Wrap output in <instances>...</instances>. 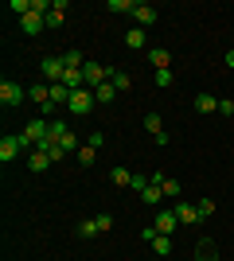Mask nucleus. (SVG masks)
Masks as SVG:
<instances>
[{
	"instance_id": "f257e3e1",
	"label": "nucleus",
	"mask_w": 234,
	"mask_h": 261,
	"mask_svg": "<svg viewBox=\"0 0 234 261\" xmlns=\"http://www.w3.org/2000/svg\"><path fill=\"white\" fill-rule=\"evenodd\" d=\"M51 144H59V148H67V152H78L82 144H78V137L70 133V125H63V121H51V137H47Z\"/></svg>"
},
{
	"instance_id": "f03ea898",
	"label": "nucleus",
	"mask_w": 234,
	"mask_h": 261,
	"mask_svg": "<svg viewBox=\"0 0 234 261\" xmlns=\"http://www.w3.org/2000/svg\"><path fill=\"white\" fill-rule=\"evenodd\" d=\"M63 74H67V66H63V55H47L43 63H39V78H47L51 86H55V82H63Z\"/></svg>"
},
{
	"instance_id": "7ed1b4c3",
	"label": "nucleus",
	"mask_w": 234,
	"mask_h": 261,
	"mask_svg": "<svg viewBox=\"0 0 234 261\" xmlns=\"http://www.w3.org/2000/svg\"><path fill=\"white\" fill-rule=\"evenodd\" d=\"M110 66H101V63H86L82 66V78H86V90H98V86H106L110 82Z\"/></svg>"
},
{
	"instance_id": "20e7f679",
	"label": "nucleus",
	"mask_w": 234,
	"mask_h": 261,
	"mask_svg": "<svg viewBox=\"0 0 234 261\" xmlns=\"http://www.w3.org/2000/svg\"><path fill=\"white\" fill-rule=\"evenodd\" d=\"M94 106H98V101H94V90L82 86V90H74V94H70V106H67V109L74 113V117H86Z\"/></svg>"
},
{
	"instance_id": "39448f33",
	"label": "nucleus",
	"mask_w": 234,
	"mask_h": 261,
	"mask_svg": "<svg viewBox=\"0 0 234 261\" xmlns=\"http://www.w3.org/2000/svg\"><path fill=\"white\" fill-rule=\"evenodd\" d=\"M28 98L39 106V113H55V106H51V82H35V86L28 90Z\"/></svg>"
},
{
	"instance_id": "423d86ee",
	"label": "nucleus",
	"mask_w": 234,
	"mask_h": 261,
	"mask_svg": "<svg viewBox=\"0 0 234 261\" xmlns=\"http://www.w3.org/2000/svg\"><path fill=\"white\" fill-rule=\"evenodd\" d=\"M28 98V90L23 86H16V82H0V106H20V101Z\"/></svg>"
},
{
	"instance_id": "0eeeda50",
	"label": "nucleus",
	"mask_w": 234,
	"mask_h": 261,
	"mask_svg": "<svg viewBox=\"0 0 234 261\" xmlns=\"http://www.w3.org/2000/svg\"><path fill=\"white\" fill-rule=\"evenodd\" d=\"M43 28H47V12H28V16L20 20V32L23 35H39Z\"/></svg>"
},
{
	"instance_id": "6e6552de",
	"label": "nucleus",
	"mask_w": 234,
	"mask_h": 261,
	"mask_svg": "<svg viewBox=\"0 0 234 261\" xmlns=\"http://www.w3.org/2000/svg\"><path fill=\"white\" fill-rule=\"evenodd\" d=\"M176 226H179L176 211H156V218H152V230H156V234H172Z\"/></svg>"
},
{
	"instance_id": "1a4fd4ad",
	"label": "nucleus",
	"mask_w": 234,
	"mask_h": 261,
	"mask_svg": "<svg viewBox=\"0 0 234 261\" xmlns=\"http://www.w3.org/2000/svg\"><path fill=\"white\" fill-rule=\"evenodd\" d=\"M176 218H179V226H199L203 218H199V207H191V203H176Z\"/></svg>"
},
{
	"instance_id": "9d476101",
	"label": "nucleus",
	"mask_w": 234,
	"mask_h": 261,
	"mask_svg": "<svg viewBox=\"0 0 234 261\" xmlns=\"http://www.w3.org/2000/svg\"><path fill=\"white\" fill-rule=\"evenodd\" d=\"M156 20H160V12H156L152 4H137V12H133V23H137V28H145V32H148Z\"/></svg>"
},
{
	"instance_id": "9b49d317",
	"label": "nucleus",
	"mask_w": 234,
	"mask_h": 261,
	"mask_svg": "<svg viewBox=\"0 0 234 261\" xmlns=\"http://www.w3.org/2000/svg\"><path fill=\"white\" fill-rule=\"evenodd\" d=\"M145 129L152 133V141L164 148L168 144V133H164V121H160V113H145Z\"/></svg>"
},
{
	"instance_id": "f8f14e48",
	"label": "nucleus",
	"mask_w": 234,
	"mask_h": 261,
	"mask_svg": "<svg viewBox=\"0 0 234 261\" xmlns=\"http://www.w3.org/2000/svg\"><path fill=\"white\" fill-rule=\"evenodd\" d=\"M125 47H129V51H145V47H148V32L133 23V28L125 32Z\"/></svg>"
},
{
	"instance_id": "ddd939ff",
	"label": "nucleus",
	"mask_w": 234,
	"mask_h": 261,
	"mask_svg": "<svg viewBox=\"0 0 234 261\" xmlns=\"http://www.w3.org/2000/svg\"><path fill=\"white\" fill-rule=\"evenodd\" d=\"M20 152H23L20 137H4V141H0V160H4V164H12V160H16Z\"/></svg>"
},
{
	"instance_id": "4468645a",
	"label": "nucleus",
	"mask_w": 234,
	"mask_h": 261,
	"mask_svg": "<svg viewBox=\"0 0 234 261\" xmlns=\"http://www.w3.org/2000/svg\"><path fill=\"white\" fill-rule=\"evenodd\" d=\"M67 12H70L67 0H51V12H47V28H59V23L67 20Z\"/></svg>"
},
{
	"instance_id": "2eb2a0df",
	"label": "nucleus",
	"mask_w": 234,
	"mask_h": 261,
	"mask_svg": "<svg viewBox=\"0 0 234 261\" xmlns=\"http://www.w3.org/2000/svg\"><path fill=\"white\" fill-rule=\"evenodd\" d=\"M28 168H32V172H47V168H51V152H47V148H32Z\"/></svg>"
},
{
	"instance_id": "dca6fc26",
	"label": "nucleus",
	"mask_w": 234,
	"mask_h": 261,
	"mask_svg": "<svg viewBox=\"0 0 234 261\" xmlns=\"http://www.w3.org/2000/svg\"><path fill=\"white\" fill-rule=\"evenodd\" d=\"M137 172H129V168H110V184L113 187H133Z\"/></svg>"
},
{
	"instance_id": "f3484780",
	"label": "nucleus",
	"mask_w": 234,
	"mask_h": 261,
	"mask_svg": "<svg viewBox=\"0 0 234 261\" xmlns=\"http://www.w3.org/2000/svg\"><path fill=\"white\" fill-rule=\"evenodd\" d=\"M137 195H141V203H148V207H160V199H164V191H160L156 184H145L141 191H137Z\"/></svg>"
},
{
	"instance_id": "a211bd4d",
	"label": "nucleus",
	"mask_w": 234,
	"mask_h": 261,
	"mask_svg": "<svg viewBox=\"0 0 234 261\" xmlns=\"http://www.w3.org/2000/svg\"><path fill=\"white\" fill-rule=\"evenodd\" d=\"M148 63H152L156 70H168V66H172V55H168V47H152V51H148Z\"/></svg>"
},
{
	"instance_id": "6ab92c4d",
	"label": "nucleus",
	"mask_w": 234,
	"mask_h": 261,
	"mask_svg": "<svg viewBox=\"0 0 234 261\" xmlns=\"http://www.w3.org/2000/svg\"><path fill=\"white\" fill-rule=\"evenodd\" d=\"M195 113H219V98L215 94H199L195 98Z\"/></svg>"
},
{
	"instance_id": "aec40b11",
	"label": "nucleus",
	"mask_w": 234,
	"mask_h": 261,
	"mask_svg": "<svg viewBox=\"0 0 234 261\" xmlns=\"http://www.w3.org/2000/svg\"><path fill=\"white\" fill-rule=\"evenodd\" d=\"M63 66H67V70H82V66H86L82 51H74V47H70V51H63Z\"/></svg>"
},
{
	"instance_id": "412c9836",
	"label": "nucleus",
	"mask_w": 234,
	"mask_h": 261,
	"mask_svg": "<svg viewBox=\"0 0 234 261\" xmlns=\"http://www.w3.org/2000/svg\"><path fill=\"white\" fill-rule=\"evenodd\" d=\"M51 106H70V90L63 86V82H55V86H51Z\"/></svg>"
},
{
	"instance_id": "4be33fe9",
	"label": "nucleus",
	"mask_w": 234,
	"mask_h": 261,
	"mask_svg": "<svg viewBox=\"0 0 234 261\" xmlns=\"http://www.w3.org/2000/svg\"><path fill=\"white\" fill-rule=\"evenodd\" d=\"M110 82H113V90H117V94H125V90L133 86V74H125V70H113Z\"/></svg>"
},
{
	"instance_id": "5701e85b",
	"label": "nucleus",
	"mask_w": 234,
	"mask_h": 261,
	"mask_svg": "<svg viewBox=\"0 0 234 261\" xmlns=\"http://www.w3.org/2000/svg\"><path fill=\"white\" fill-rule=\"evenodd\" d=\"M113 98H117V90H113V82H106V86H98V90H94V101H98V106H110Z\"/></svg>"
},
{
	"instance_id": "b1692460",
	"label": "nucleus",
	"mask_w": 234,
	"mask_h": 261,
	"mask_svg": "<svg viewBox=\"0 0 234 261\" xmlns=\"http://www.w3.org/2000/svg\"><path fill=\"white\" fill-rule=\"evenodd\" d=\"M101 230H98V218H82L78 222V238H98Z\"/></svg>"
},
{
	"instance_id": "393cba45",
	"label": "nucleus",
	"mask_w": 234,
	"mask_h": 261,
	"mask_svg": "<svg viewBox=\"0 0 234 261\" xmlns=\"http://www.w3.org/2000/svg\"><path fill=\"white\" fill-rule=\"evenodd\" d=\"M152 253L156 257H168V253H172V238H168V234H156L152 238Z\"/></svg>"
},
{
	"instance_id": "a878e982",
	"label": "nucleus",
	"mask_w": 234,
	"mask_h": 261,
	"mask_svg": "<svg viewBox=\"0 0 234 261\" xmlns=\"http://www.w3.org/2000/svg\"><path fill=\"white\" fill-rule=\"evenodd\" d=\"M74 160L82 164V168H90V164L98 160V148H90V144H82V148H78V152H74Z\"/></svg>"
},
{
	"instance_id": "bb28decb",
	"label": "nucleus",
	"mask_w": 234,
	"mask_h": 261,
	"mask_svg": "<svg viewBox=\"0 0 234 261\" xmlns=\"http://www.w3.org/2000/svg\"><path fill=\"white\" fill-rule=\"evenodd\" d=\"M156 86L160 90H172V82H176V74H172V70H156V78H152Z\"/></svg>"
},
{
	"instance_id": "cd10ccee",
	"label": "nucleus",
	"mask_w": 234,
	"mask_h": 261,
	"mask_svg": "<svg viewBox=\"0 0 234 261\" xmlns=\"http://www.w3.org/2000/svg\"><path fill=\"white\" fill-rule=\"evenodd\" d=\"M106 8L110 12H137V4L133 0H106Z\"/></svg>"
},
{
	"instance_id": "c85d7f7f",
	"label": "nucleus",
	"mask_w": 234,
	"mask_h": 261,
	"mask_svg": "<svg viewBox=\"0 0 234 261\" xmlns=\"http://www.w3.org/2000/svg\"><path fill=\"white\" fill-rule=\"evenodd\" d=\"M195 207H199V218H203V222H207V218L215 215V199H199Z\"/></svg>"
},
{
	"instance_id": "c756f323",
	"label": "nucleus",
	"mask_w": 234,
	"mask_h": 261,
	"mask_svg": "<svg viewBox=\"0 0 234 261\" xmlns=\"http://www.w3.org/2000/svg\"><path fill=\"white\" fill-rule=\"evenodd\" d=\"M219 113H223V117H234V101L230 98H219Z\"/></svg>"
},
{
	"instance_id": "7c9ffc66",
	"label": "nucleus",
	"mask_w": 234,
	"mask_h": 261,
	"mask_svg": "<svg viewBox=\"0 0 234 261\" xmlns=\"http://www.w3.org/2000/svg\"><path fill=\"white\" fill-rule=\"evenodd\" d=\"M94 218H98V230H101V234L113 226V215H94Z\"/></svg>"
},
{
	"instance_id": "2f4dec72",
	"label": "nucleus",
	"mask_w": 234,
	"mask_h": 261,
	"mask_svg": "<svg viewBox=\"0 0 234 261\" xmlns=\"http://www.w3.org/2000/svg\"><path fill=\"white\" fill-rule=\"evenodd\" d=\"M86 144H90V148H101V144H106V137H101V133H90Z\"/></svg>"
},
{
	"instance_id": "473e14b6",
	"label": "nucleus",
	"mask_w": 234,
	"mask_h": 261,
	"mask_svg": "<svg viewBox=\"0 0 234 261\" xmlns=\"http://www.w3.org/2000/svg\"><path fill=\"white\" fill-rule=\"evenodd\" d=\"M195 261H219V257H215L211 250H203V253H199V257H195Z\"/></svg>"
},
{
	"instance_id": "72a5a7b5",
	"label": "nucleus",
	"mask_w": 234,
	"mask_h": 261,
	"mask_svg": "<svg viewBox=\"0 0 234 261\" xmlns=\"http://www.w3.org/2000/svg\"><path fill=\"white\" fill-rule=\"evenodd\" d=\"M226 66H230V70H234V47H230V51H226Z\"/></svg>"
}]
</instances>
